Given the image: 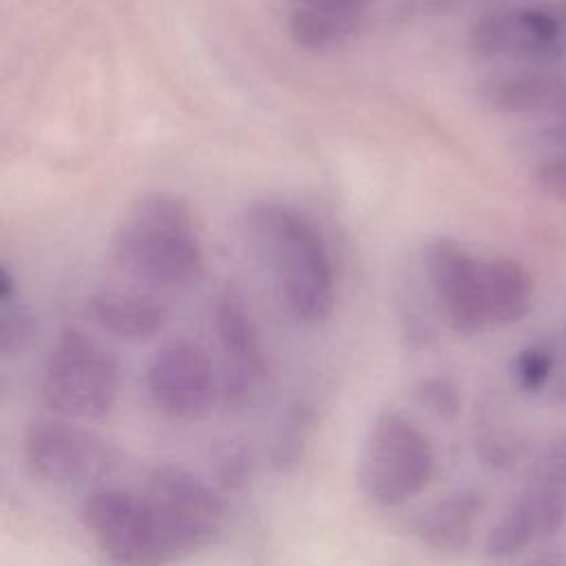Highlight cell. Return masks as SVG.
<instances>
[{
    "mask_svg": "<svg viewBox=\"0 0 566 566\" xmlns=\"http://www.w3.org/2000/svg\"><path fill=\"white\" fill-rule=\"evenodd\" d=\"M555 113H559V115H564V117H566V91H564V95H562V99H559V104H557Z\"/></svg>",
    "mask_w": 566,
    "mask_h": 566,
    "instance_id": "28",
    "label": "cell"
},
{
    "mask_svg": "<svg viewBox=\"0 0 566 566\" xmlns=\"http://www.w3.org/2000/svg\"><path fill=\"white\" fill-rule=\"evenodd\" d=\"M296 7H334V9H349L365 13L371 0H294Z\"/></svg>",
    "mask_w": 566,
    "mask_h": 566,
    "instance_id": "25",
    "label": "cell"
},
{
    "mask_svg": "<svg viewBox=\"0 0 566 566\" xmlns=\"http://www.w3.org/2000/svg\"><path fill=\"white\" fill-rule=\"evenodd\" d=\"M142 493L179 559L210 546L223 528L226 502L221 493L186 467H155Z\"/></svg>",
    "mask_w": 566,
    "mask_h": 566,
    "instance_id": "7",
    "label": "cell"
},
{
    "mask_svg": "<svg viewBox=\"0 0 566 566\" xmlns=\"http://www.w3.org/2000/svg\"><path fill=\"white\" fill-rule=\"evenodd\" d=\"M520 566H566V557L559 551H548V553H542Z\"/></svg>",
    "mask_w": 566,
    "mask_h": 566,
    "instance_id": "27",
    "label": "cell"
},
{
    "mask_svg": "<svg viewBox=\"0 0 566 566\" xmlns=\"http://www.w3.org/2000/svg\"><path fill=\"white\" fill-rule=\"evenodd\" d=\"M80 520L113 566H170L179 562L142 491L95 489L84 497Z\"/></svg>",
    "mask_w": 566,
    "mask_h": 566,
    "instance_id": "5",
    "label": "cell"
},
{
    "mask_svg": "<svg viewBox=\"0 0 566 566\" xmlns=\"http://www.w3.org/2000/svg\"><path fill=\"white\" fill-rule=\"evenodd\" d=\"M0 307V352L4 356L20 354L35 338L38 321L24 303L11 301Z\"/></svg>",
    "mask_w": 566,
    "mask_h": 566,
    "instance_id": "19",
    "label": "cell"
},
{
    "mask_svg": "<svg viewBox=\"0 0 566 566\" xmlns=\"http://www.w3.org/2000/svg\"><path fill=\"white\" fill-rule=\"evenodd\" d=\"M482 285L491 325L520 321L533 301V279L528 270L511 256L482 261Z\"/></svg>",
    "mask_w": 566,
    "mask_h": 566,
    "instance_id": "14",
    "label": "cell"
},
{
    "mask_svg": "<svg viewBox=\"0 0 566 566\" xmlns=\"http://www.w3.org/2000/svg\"><path fill=\"white\" fill-rule=\"evenodd\" d=\"M531 480L566 493V433L557 438L537 460Z\"/></svg>",
    "mask_w": 566,
    "mask_h": 566,
    "instance_id": "22",
    "label": "cell"
},
{
    "mask_svg": "<svg viewBox=\"0 0 566 566\" xmlns=\"http://www.w3.org/2000/svg\"><path fill=\"white\" fill-rule=\"evenodd\" d=\"M122 272L150 290H184L203 274V248L190 208L170 192H146L113 234Z\"/></svg>",
    "mask_w": 566,
    "mask_h": 566,
    "instance_id": "1",
    "label": "cell"
},
{
    "mask_svg": "<svg viewBox=\"0 0 566 566\" xmlns=\"http://www.w3.org/2000/svg\"><path fill=\"white\" fill-rule=\"evenodd\" d=\"M119 363L91 334L69 327L53 340L40 378V398L55 416L102 420L117 405Z\"/></svg>",
    "mask_w": 566,
    "mask_h": 566,
    "instance_id": "4",
    "label": "cell"
},
{
    "mask_svg": "<svg viewBox=\"0 0 566 566\" xmlns=\"http://www.w3.org/2000/svg\"><path fill=\"white\" fill-rule=\"evenodd\" d=\"M551 369H553V358L548 356V352L539 347H528L520 352L515 360V380L522 389L537 391L548 380Z\"/></svg>",
    "mask_w": 566,
    "mask_h": 566,
    "instance_id": "21",
    "label": "cell"
},
{
    "mask_svg": "<svg viewBox=\"0 0 566 566\" xmlns=\"http://www.w3.org/2000/svg\"><path fill=\"white\" fill-rule=\"evenodd\" d=\"M504 2H511V0H420L424 11H433V13H451L467 4H504Z\"/></svg>",
    "mask_w": 566,
    "mask_h": 566,
    "instance_id": "24",
    "label": "cell"
},
{
    "mask_svg": "<svg viewBox=\"0 0 566 566\" xmlns=\"http://www.w3.org/2000/svg\"><path fill=\"white\" fill-rule=\"evenodd\" d=\"M436 473V449L429 436L405 413L380 411L360 444L356 484L367 502L380 509L400 506L420 495Z\"/></svg>",
    "mask_w": 566,
    "mask_h": 566,
    "instance_id": "3",
    "label": "cell"
},
{
    "mask_svg": "<svg viewBox=\"0 0 566 566\" xmlns=\"http://www.w3.org/2000/svg\"><path fill=\"white\" fill-rule=\"evenodd\" d=\"M533 184L542 195L555 201H566V153L542 161L533 170Z\"/></svg>",
    "mask_w": 566,
    "mask_h": 566,
    "instance_id": "23",
    "label": "cell"
},
{
    "mask_svg": "<svg viewBox=\"0 0 566 566\" xmlns=\"http://www.w3.org/2000/svg\"><path fill=\"white\" fill-rule=\"evenodd\" d=\"M252 449L243 440H226L210 460L212 480L221 491H239L252 475Z\"/></svg>",
    "mask_w": 566,
    "mask_h": 566,
    "instance_id": "18",
    "label": "cell"
},
{
    "mask_svg": "<svg viewBox=\"0 0 566 566\" xmlns=\"http://www.w3.org/2000/svg\"><path fill=\"white\" fill-rule=\"evenodd\" d=\"M416 400L440 420H453L462 409V398L447 376H427L413 387Z\"/></svg>",
    "mask_w": 566,
    "mask_h": 566,
    "instance_id": "20",
    "label": "cell"
},
{
    "mask_svg": "<svg viewBox=\"0 0 566 566\" xmlns=\"http://www.w3.org/2000/svg\"><path fill=\"white\" fill-rule=\"evenodd\" d=\"M29 475L49 486H77L111 475L119 464L117 447L104 436L62 416H35L22 436Z\"/></svg>",
    "mask_w": 566,
    "mask_h": 566,
    "instance_id": "6",
    "label": "cell"
},
{
    "mask_svg": "<svg viewBox=\"0 0 566 566\" xmlns=\"http://www.w3.org/2000/svg\"><path fill=\"white\" fill-rule=\"evenodd\" d=\"M537 537H544L539 515L528 493L522 491L509 511L502 513V517L491 526L484 542V553L491 559H504L520 553Z\"/></svg>",
    "mask_w": 566,
    "mask_h": 566,
    "instance_id": "16",
    "label": "cell"
},
{
    "mask_svg": "<svg viewBox=\"0 0 566 566\" xmlns=\"http://www.w3.org/2000/svg\"><path fill=\"white\" fill-rule=\"evenodd\" d=\"M566 84L546 73H506L489 77L480 95L482 99L509 115H533V113H555Z\"/></svg>",
    "mask_w": 566,
    "mask_h": 566,
    "instance_id": "13",
    "label": "cell"
},
{
    "mask_svg": "<svg viewBox=\"0 0 566 566\" xmlns=\"http://www.w3.org/2000/svg\"><path fill=\"white\" fill-rule=\"evenodd\" d=\"M212 323L226 358L219 374V402L230 411L248 409L268 376L259 325L245 298L232 287L214 298Z\"/></svg>",
    "mask_w": 566,
    "mask_h": 566,
    "instance_id": "9",
    "label": "cell"
},
{
    "mask_svg": "<svg viewBox=\"0 0 566 566\" xmlns=\"http://www.w3.org/2000/svg\"><path fill=\"white\" fill-rule=\"evenodd\" d=\"M91 321L119 340H148L168 323V307L148 292L99 290L88 298Z\"/></svg>",
    "mask_w": 566,
    "mask_h": 566,
    "instance_id": "12",
    "label": "cell"
},
{
    "mask_svg": "<svg viewBox=\"0 0 566 566\" xmlns=\"http://www.w3.org/2000/svg\"><path fill=\"white\" fill-rule=\"evenodd\" d=\"M314 424L316 413L310 402L296 400L294 405H290V409L281 418V424L270 449V462L276 471L290 473L303 462Z\"/></svg>",
    "mask_w": 566,
    "mask_h": 566,
    "instance_id": "17",
    "label": "cell"
},
{
    "mask_svg": "<svg viewBox=\"0 0 566 566\" xmlns=\"http://www.w3.org/2000/svg\"><path fill=\"white\" fill-rule=\"evenodd\" d=\"M360 22V11L334 7H294L287 18V33L292 42L305 51H329L352 40Z\"/></svg>",
    "mask_w": 566,
    "mask_h": 566,
    "instance_id": "15",
    "label": "cell"
},
{
    "mask_svg": "<svg viewBox=\"0 0 566 566\" xmlns=\"http://www.w3.org/2000/svg\"><path fill=\"white\" fill-rule=\"evenodd\" d=\"M248 230L274 270L287 312L305 325L329 321L336 281L327 243L316 226L292 206L263 201L250 208Z\"/></svg>",
    "mask_w": 566,
    "mask_h": 566,
    "instance_id": "2",
    "label": "cell"
},
{
    "mask_svg": "<svg viewBox=\"0 0 566 566\" xmlns=\"http://www.w3.org/2000/svg\"><path fill=\"white\" fill-rule=\"evenodd\" d=\"M144 387L153 407L172 420H192L219 400V374L208 349L192 338L164 343L148 360Z\"/></svg>",
    "mask_w": 566,
    "mask_h": 566,
    "instance_id": "8",
    "label": "cell"
},
{
    "mask_svg": "<svg viewBox=\"0 0 566 566\" xmlns=\"http://www.w3.org/2000/svg\"><path fill=\"white\" fill-rule=\"evenodd\" d=\"M424 270L431 290L455 332L471 336L491 325L482 285V261L462 243L449 237L429 241L424 248Z\"/></svg>",
    "mask_w": 566,
    "mask_h": 566,
    "instance_id": "10",
    "label": "cell"
},
{
    "mask_svg": "<svg viewBox=\"0 0 566 566\" xmlns=\"http://www.w3.org/2000/svg\"><path fill=\"white\" fill-rule=\"evenodd\" d=\"M15 296H18L15 279H13V274L9 272V268L2 265V268H0V305L15 301Z\"/></svg>",
    "mask_w": 566,
    "mask_h": 566,
    "instance_id": "26",
    "label": "cell"
},
{
    "mask_svg": "<svg viewBox=\"0 0 566 566\" xmlns=\"http://www.w3.org/2000/svg\"><path fill=\"white\" fill-rule=\"evenodd\" d=\"M484 509V495L475 489H458L420 511L411 524L413 537L433 553L460 555L473 539L475 522Z\"/></svg>",
    "mask_w": 566,
    "mask_h": 566,
    "instance_id": "11",
    "label": "cell"
}]
</instances>
